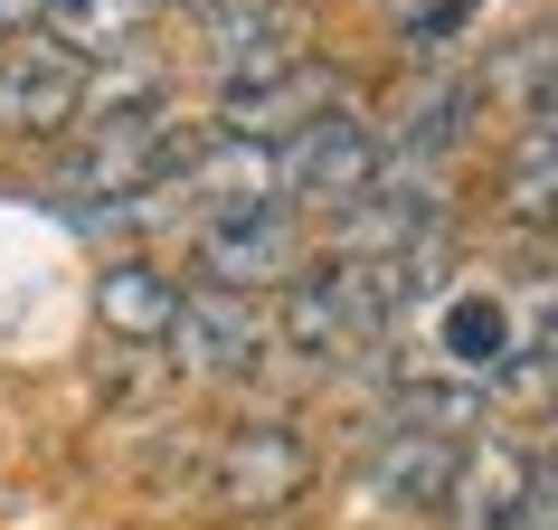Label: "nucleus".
I'll return each instance as SVG.
<instances>
[{
  "label": "nucleus",
  "instance_id": "1",
  "mask_svg": "<svg viewBox=\"0 0 558 530\" xmlns=\"http://www.w3.org/2000/svg\"><path fill=\"white\" fill-rule=\"evenodd\" d=\"M208 493L228 502L236 521H275L313 493V436L284 417H236L228 436L208 445Z\"/></svg>",
  "mask_w": 558,
  "mask_h": 530
},
{
  "label": "nucleus",
  "instance_id": "2",
  "mask_svg": "<svg viewBox=\"0 0 558 530\" xmlns=\"http://www.w3.org/2000/svg\"><path fill=\"white\" fill-rule=\"evenodd\" d=\"M351 105H360L351 67L294 58V67H275V76H256V86H218V133L228 143H303L313 123L351 115Z\"/></svg>",
  "mask_w": 558,
  "mask_h": 530
},
{
  "label": "nucleus",
  "instance_id": "3",
  "mask_svg": "<svg viewBox=\"0 0 558 530\" xmlns=\"http://www.w3.org/2000/svg\"><path fill=\"white\" fill-rule=\"evenodd\" d=\"M190 20H199V67L218 86H256L275 67L313 58V0H218Z\"/></svg>",
  "mask_w": 558,
  "mask_h": 530
},
{
  "label": "nucleus",
  "instance_id": "4",
  "mask_svg": "<svg viewBox=\"0 0 558 530\" xmlns=\"http://www.w3.org/2000/svg\"><path fill=\"white\" fill-rule=\"evenodd\" d=\"M379 180H388V133L369 115H331L303 143H284V208L303 200V208H323V218H351Z\"/></svg>",
  "mask_w": 558,
  "mask_h": 530
},
{
  "label": "nucleus",
  "instance_id": "5",
  "mask_svg": "<svg viewBox=\"0 0 558 530\" xmlns=\"http://www.w3.org/2000/svg\"><path fill=\"white\" fill-rule=\"evenodd\" d=\"M86 105H95V76H86L76 48H58L48 29L20 38V48H0V133L58 143L66 123H86Z\"/></svg>",
  "mask_w": 558,
  "mask_h": 530
},
{
  "label": "nucleus",
  "instance_id": "6",
  "mask_svg": "<svg viewBox=\"0 0 558 530\" xmlns=\"http://www.w3.org/2000/svg\"><path fill=\"white\" fill-rule=\"evenodd\" d=\"M265 341H275V323H265L256 294H218V285H190V294H180L171 360L190 380H246L265 360Z\"/></svg>",
  "mask_w": 558,
  "mask_h": 530
},
{
  "label": "nucleus",
  "instance_id": "7",
  "mask_svg": "<svg viewBox=\"0 0 558 530\" xmlns=\"http://www.w3.org/2000/svg\"><path fill=\"white\" fill-rule=\"evenodd\" d=\"M190 256H199V285H218V294H265V285H294L303 275V246H294V218L284 208L208 218Z\"/></svg>",
  "mask_w": 558,
  "mask_h": 530
},
{
  "label": "nucleus",
  "instance_id": "8",
  "mask_svg": "<svg viewBox=\"0 0 558 530\" xmlns=\"http://www.w3.org/2000/svg\"><path fill=\"white\" fill-rule=\"evenodd\" d=\"M436 360L454 370V380L493 388L511 360H521V303L493 294V285H454V294L436 303Z\"/></svg>",
  "mask_w": 558,
  "mask_h": 530
},
{
  "label": "nucleus",
  "instance_id": "9",
  "mask_svg": "<svg viewBox=\"0 0 558 530\" xmlns=\"http://www.w3.org/2000/svg\"><path fill=\"white\" fill-rule=\"evenodd\" d=\"M530 473H539V455H521L511 436H473L454 465V493H445V530H521Z\"/></svg>",
  "mask_w": 558,
  "mask_h": 530
},
{
  "label": "nucleus",
  "instance_id": "10",
  "mask_svg": "<svg viewBox=\"0 0 558 530\" xmlns=\"http://www.w3.org/2000/svg\"><path fill=\"white\" fill-rule=\"evenodd\" d=\"M454 465H464V445H454V436L388 426V436L369 445L360 483H369V502H379V511H445V493H454Z\"/></svg>",
  "mask_w": 558,
  "mask_h": 530
},
{
  "label": "nucleus",
  "instance_id": "11",
  "mask_svg": "<svg viewBox=\"0 0 558 530\" xmlns=\"http://www.w3.org/2000/svg\"><path fill=\"white\" fill-rule=\"evenodd\" d=\"M180 294H190V285H171L161 265L123 256V265L95 275V323H105V341H123V351H171Z\"/></svg>",
  "mask_w": 558,
  "mask_h": 530
},
{
  "label": "nucleus",
  "instance_id": "12",
  "mask_svg": "<svg viewBox=\"0 0 558 530\" xmlns=\"http://www.w3.org/2000/svg\"><path fill=\"white\" fill-rule=\"evenodd\" d=\"M501 208L521 228L558 237V86L521 115V143H511V171H501Z\"/></svg>",
  "mask_w": 558,
  "mask_h": 530
},
{
  "label": "nucleus",
  "instance_id": "13",
  "mask_svg": "<svg viewBox=\"0 0 558 530\" xmlns=\"http://www.w3.org/2000/svg\"><path fill=\"white\" fill-rule=\"evenodd\" d=\"M161 20V0H48L38 10V29L58 38V48H76V58H133L143 48V29Z\"/></svg>",
  "mask_w": 558,
  "mask_h": 530
},
{
  "label": "nucleus",
  "instance_id": "14",
  "mask_svg": "<svg viewBox=\"0 0 558 530\" xmlns=\"http://www.w3.org/2000/svg\"><path fill=\"white\" fill-rule=\"evenodd\" d=\"M483 408H493V388H473V380H454V370H436V380H408L398 398H388V426H416V436L473 445V436H483Z\"/></svg>",
  "mask_w": 558,
  "mask_h": 530
},
{
  "label": "nucleus",
  "instance_id": "15",
  "mask_svg": "<svg viewBox=\"0 0 558 530\" xmlns=\"http://www.w3.org/2000/svg\"><path fill=\"white\" fill-rule=\"evenodd\" d=\"M38 10H48V0H0V48H20V38L38 29Z\"/></svg>",
  "mask_w": 558,
  "mask_h": 530
},
{
  "label": "nucleus",
  "instance_id": "16",
  "mask_svg": "<svg viewBox=\"0 0 558 530\" xmlns=\"http://www.w3.org/2000/svg\"><path fill=\"white\" fill-rule=\"evenodd\" d=\"M161 10H218V0H161Z\"/></svg>",
  "mask_w": 558,
  "mask_h": 530
}]
</instances>
